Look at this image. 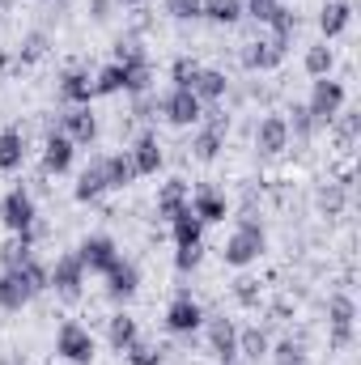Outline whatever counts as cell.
Returning <instances> with one entry per match:
<instances>
[{"instance_id": "cell-32", "label": "cell", "mask_w": 361, "mask_h": 365, "mask_svg": "<svg viewBox=\"0 0 361 365\" xmlns=\"http://www.w3.org/2000/svg\"><path fill=\"white\" fill-rule=\"evenodd\" d=\"M217 149H221V128H213V132H204V136L195 140V158H200V162H213Z\"/></svg>"}, {"instance_id": "cell-10", "label": "cell", "mask_w": 361, "mask_h": 365, "mask_svg": "<svg viewBox=\"0 0 361 365\" xmlns=\"http://www.w3.org/2000/svg\"><path fill=\"white\" fill-rule=\"evenodd\" d=\"M208 340H213V353H217L221 361H234V357H238V336H234L230 319H213V327H208Z\"/></svg>"}, {"instance_id": "cell-39", "label": "cell", "mask_w": 361, "mask_h": 365, "mask_svg": "<svg viewBox=\"0 0 361 365\" xmlns=\"http://www.w3.org/2000/svg\"><path fill=\"white\" fill-rule=\"evenodd\" d=\"M123 4H141V0H123Z\"/></svg>"}, {"instance_id": "cell-1", "label": "cell", "mask_w": 361, "mask_h": 365, "mask_svg": "<svg viewBox=\"0 0 361 365\" xmlns=\"http://www.w3.org/2000/svg\"><path fill=\"white\" fill-rule=\"evenodd\" d=\"M260 251H264V234H260V225H238V234L225 242V264H234V268H243V264H251V259H260Z\"/></svg>"}, {"instance_id": "cell-14", "label": "cell", "mask_w": 361, "mask_h": 365, "mask_svg": "<svg viewBox=\"0 0 361 365\" xmlns=\"http://www.w3.org/2000/svg\"><path fill=\"white\" fill-rule=\"evenodd\" d=\"M200 306L191 302V297H179L175 306H171V314H166V327L171 331H191V327H200Z\"/></svg>"}, {"instance_id": "cell-15", "label": "cell", "mask_w": 361, "mask_h": 365, "mask_svg": "<svg viewBox=\"0 0 361 365\" xmlns=\"http://www.w3.org/2000/svg\"><path fill=\"white\" fill-rule=\"evenodd\" d=\"M43 166L56 170V175L68 170V166H73V140H68V136H51V140H47V153H43Z\"/></svg>"}, {"instance_id": "cell-29", "label": "cell", "mask_w": 361, "mask_h": 365, "mask_svg": "<svg viewBox=\"0 0 361 365\" xmlns=\"http://www.w3.org/2000/svg\"><path fill=\"white\" fill-rule=\"evenodd\" d=\"M102 187H106V179H102V166H90V170L81 175V182H77V200H93Z\"/></svg>"}, {"instance_id": "cell-31", "label": "cell", "mask_w": 361, "mask_h": 365, "mask_svg": "<svg viewBox=\"0 0 361 365\" xmlns=\"http://www.w3.org/2000/svg\"><path fill=\"white\" fill-rule=\"evenodd\" d=\"M115 90H123V64L102 68V77H98V86H93V93H115Z\"/></svg>"}, {"instance_id": "cell-35", "label": "cell", "mask_w": 361, "mask_h": 365, "mask_svg": "<svg viewBox=\"0 0 361 365\" xmlns=\"http://www.w3.org/2000/svg\"><path fill=\"white\" fill-rule=\"evenodd\" d=\"M171 13L175 17H195L200 13V0H171Z\"/></svg>"}, {"instance_id": "cell-12", "label": "cell", "mask_w": 361, "mask_h": 365, "mask_svg": "<svg viewBox=\"0 0 361 365\" xmlns=\"http://www.w3.org/2000/svg\"><path fill=\"white\" fill-rule=\"evenodd\" d=\"M132 166H136V175H158V166H162V149H158L153 136H141V140H136V149H132Z\"/></svg>"}, {"instance_id": "cell-2", "label": "cell", "mask_w": 361, "mask_h": 365, "mask_svg": "<svg viewBox=\"0 0 361 365\" xmlns=\"http://www.w3.org/2000/svg\"><path fill=\"white\" fill-rule=\"evenodd\" d=\"M56 353H64L73 365H90L93 361V336L81 323H64L56 336Z\"/></svg>"}, {"instance_id": "cell-28", "label": "cell", "mask_w": 361, "mask_h": 365, "mask_svg": "<svg viewBox=\"0 0 361 365\" xmlns=\"http://www.w3.org/2000/svg\"><path fill=\"white\" fill-rule=\"evenodd\" d=\"M123 353H128V365H162V353L153 344H141V340H132Z\"/></svg>"}, {"instance_id": "cell-19", "label": "cell", "mask_w": 361, "mask_h": 365, "mask_svg": "<svg viewBox=\"0 0 361 365\" xmlns=\"http://www.w3.org/2000/svg\"><path fill=\"white\" fill-rule=\"evenodd\" d=\"M171 221H175V242H179V247H195V242H200V221H195L191 204L183 208L179 217H171Z\"/></svg>"}, {"instance_id": "cell-18", "label": "cell", "mask_w": 361, "mask_h": 365, "mask_svg": "<svg viewBox=\"0 0 361 365\" xmlns=\"http://www.w3.org/2000/svg\"><path fill=\"white\" fill-rule=\"evenodd\" d=\"M183 195H187V182L183 179H171L166 187H162V195H158V208H162V217H179L183 208Z\"/></svg>"}, {"instance_id": "cell-27", "label": "cell", "mask_w": 361, "mask_h": 365, "mask_svg": "<svg viewBox=\"0 0 361 365\" xmlns=\"http://www.w3.org/2000/svg\"><path fill=\"white\" fill-rule=\"evenodd\" d=\"M280 43H285V38H276V43H255V51H247V64H251V68H272V64L280 60Z\"/></svg>"}, {"instance_id": "cell-34", "label": "cell", "mask_w": 361, "mask_h": 365, "mask_svg": "<svg viewBox=\"0 0 361 365\" xmlns=\"http://www.w3.org/2000/svg\"><path fill=\"white\" fill-rule=\"evenodd\" d=\"M276 365H306V357H302L298 344H280L276 349Z\"/></svg>"}, {"instance_id": "cell-7", "label": "cell", "mask_w": 361, "mask_h": 365, "mask_svg": "<svg viewBox=\"0 0 361 365\" xmlns=\"http://www.w3.org/2000/svg\"><path fill=\"white\" fill-rule=\"evenodd\" d=\"M81 272H86V264H81L77 255H68V259H60V264H56L51 284H56L68 302H77V297H81Z\"/></svg>"}, {"instance_id": "cell-5", "label": "cell", "mask_w": 361, "mask_h": 365, "mask_svg": "<svg viewBox=\"0 0 361 365\" xmlns=\"http://www.w3.org/2000/svg\"><path fill=\"white\" fill-rule=\"evenodd\" d=\"M30 297H34V289H30V280H26L21 268H13V272L0 276V306H4V310H21Z\"/></svg>"}, {"instance_id": "cell-4", "label": "cell", "mask_w": 361, "mask_h": 365, "mask_svg": "<svg viewBox=\"0 0 361 365\" xmlns=\"http://www.w3.org/2000/svg\"><path fill=\"white\" fill-rule=\"evenodd\" d=\"M0 221H4L13 234H30V225H34V200H30L21 187L9 191L4 204H0Z\"/></svg>"}, {"instance_id": "cell-3", "label": "cell", "mask_w": 361, "mask_h": 365, "mask_svg": "<svg viewBox=\"0 0 361 365\" xmlns=\"http://www.w3.org/2000/svg\"><path fill=\"white\" fill-rule=\"evenodd\" d=\"M340 106H345V86H340V81L319 77V81H315V93H310L306 115H310V119H336V115H340Z\"/></svg>"}, {"instance_id": "cell-6", "label": "cell", "mask_w": 361, "mask_h": 365, "mask_svg": "<svg viewBox=\"0 0 361 365\" xmlns=\"http://www.w3.org/2000/svg\"><path fill=\"white\" fill-rule=\"evenodd\" d=\"M353 314H357V306H353V297H332V344L336 349H345L349 340H353Z\"/></svg>"}, {"instance_id": "cell-30", "label": "cell", "mask_w": 361, "mask_h": 365, "mask_svg": "<svg viewBox=\"0 0 361 365\" xmlns=\"http://www.w3.org/2000/svg\"><path fill=\"white\" fill-rule=\"evenodd\" d=\"M64 98H73V102H90V98H93V86H90V77H81V73H73V77L64 81Z\"/></svg>"}, {"instance_id": "cell-25", "label": "cell", "mask_w": 361, "mask_h": 365, "mask_svg": "<svg viewBox=\"0 0 361 365\" xmlns=\"http://www.w3.org/2000/svg\"><path fill=\"white\" fill-rule=\"evenodd\" d=\"M332 60H336V56H332V47H327V43H319V47H310V51H306V73H310V77H327V73H332Z\"/></svg>"}, {"instance_id": "cell-20", "label": "cell", "mask_w": 361, "mask_h": 365, "mask_svg": "<svg viewBox=\"0 0 361 365\" xmlns=\"http://www.w3.org/2000/svg\"><path fill=\"white\" fill-rule=\"evenodd\" d=\"M319 26H323V34H327V38H336V34H340V30L349 26V4H345V0H332V4L323 9Z\"/></svg>"}, {"instance_id": "cell-33", "label": "cell", "mask_w": 361, "mask_h": 365, "mask_svg": "<svg viewBox=\"0 0 361 365\" xmlns=\"http://www.w3.org/2000/svg\"><path fill=\"white\" fill-rule=\"evenodd\" d=\"M213 21H238V0H208V9H204Z\"/></svg>"}, {"instance_id": "cell-38", "label": "cell", "mask_w": 361, "mask_h": 365, "mask_svg": "<svg viewBox=\"0 0 361 365\" xmlns=\"http://www.w3.org/2000/svg\"><path fill=\"white\" fill-rule=\"evenodd\" d=\"M323 208H327V212H336V208H340V191H336V187H327V191H323Z\"/></svg>"}, {"instance_id": "cell-8", "label": "cell", "mask_w": 361, "mask_h": 365, "mask_svg": "<svg viewBox=\"0 0 361 365\" xmlns=\"http://www.w3.org/2000/svg\"><path fill=\"white\" fill-rule=\"evenodd\" d=\"M77 259H81L86 268H93V272H111V268L119 264V255H115V247H111L106 238H86Z\"/></svg>"}, {"instance_id": "cell-36", "label": "cell", "mask_w": 361, "mask_h": 365, "mask_svg": "<svg viewBox=\"0 0 361 365\" xmlns=\"http://www.w3.org/2000/svg\"><path fill=\"white\" fill-rule=\"evenodd\" d=\"M200 264V242L195 247H179V268L187 272V268H195Z\"/></svg>"}, {"instance_id": "cell-21", "label": "cell", "mask_w": 361, "mask_h": 365, "mask_svg": "<svg viewBox=\"0 0 361 365\" xmlns=\"http://www.w3.org/2000/svg\"><path fill=\"white\" fill-rule=\"evenodd\" d=\"M93 132H98V123H93V115L86 110V106L68 115V140H77V145H90Z\"/></svg>"}, {"instance_id": "cell-22", "label": "cell", "mask_w": 361, "mask_h": 365, "mask_svg": "<svg viewBox=\"0 0 361 365\" xmlns=\"http://www.w3.org/2000/svg\"><path fill=\"white\" fill-rule=\"evenodd\" d=\"M106 340H111V349H119V353H123V349L136 340V323H132L128 314H115V319H111V331H106Z\"/></svg>"}, {"instance_id": "cell-16", "label": "cell", "mask_w": 361, "mask_h": 365, "mask_svg": "<svg viewBox=\"0 0 361 365\" xmlns=\"http://www.w3.org/2000/svg\"><path fill=\"white\" fill-rule=\"evenodd\" d=\"M21 158H26V140H21V132H0V170H17L21 166Z\"/></svg>"}, {"instance_id": "cell-26", "label": "cell", "mask_w": 361, "mask_h": 365, "mask_svg": "<svg viewBox=\"0 0 361 365\" xmlns=\"http://www.w3.org/2000/svg\"><path fill=\"white\" fill-rule=\"evenodd\" d=\"M191 212H195V221H200V225H204V221H225V204H221L217 195H208V191L195 200V208H191Z\"/></svg>"}, {"instance_id": "cell-24", "label": "cell", "mask_w": 361, "mask_h": 365, "mask_svg": "<svg viewBox=\"0 0 361 365\" xmlns=\"http://www.w3.org/2000/svg\"><path fill=\"white\" fill-rule=\"evenodd\" d=\"M106 276H111V297H132L136 293V272L128 264H115Z\"/></svg>"}, {"instance_id": "cell-40", "label": "cell", "mask_w": 361, "mask_h": 365, "mask_svg": "<svg viewBox=\"0 0 361 365\" xmlns=\"http://www.w3.org/2000/svg\"><path fill=\"white\" fill-rule=\"evenodd\" d=\"M221 365H234V361H221Z\"/></svg>"}, {"instance_id": "cell-11", "label": "cell", "mask_w": 361, "mask_h": 365, "mask_svg": "<svg viewBox=\"0 0 361 365\" xmlns=\"http://www.w3.org/2000/svg\"><path fill=\"white\" fill-rule=\"evenodd\" d=\"M255 140H260L264 153H280V149L289 145V123H285L280 115H272V119L260 123V136H255Z\"/></svg>"}, {"instance_id": "cell-37", "label": "cell", "mask_w": 361, "mask_h": 365, "mask_svg": "<svg viewBox=\"0 0 361 365\" xmlns=\"http://www.w3.org/2000/svg\"><path fill=\"white\" fill-rule=\"evenodd\" d=\"M191 77H195V64L179 60V64H175V81H179V90H187V86H191Z\"/></svg>"}, {"instance_id": "cell-13", "label": "cell", "mask_w": 361, "mask_h": 365, "mask_svg": "<svg viewBox=\"0 0 361 365\" xmlns=\"http://www.w3.org/2000/svg\"><path fill=\"white\" fill-rule=\"evenodd\" d=\"M98 166H102L106 187H128V182L136 179V166H132L128 153H115V158H106V162H98Z\"/></svg>"}, {"instance_id": "cell-9", "label": "cell", "mask_w": 361, "mask_h": 365, "mask_svg": "<svg viewBox=\"0 0 361 365\" xmlns=\"http://www.w3.org/2000/svg\"><path fill=\"white\" fill-rule=\"evenodd\" d=\"M166 115H171V123H195L200 119V98L191 90H175L166 98Z\"/></svg>"}, {"instance_id": "cell-23", "label": "cell", "mask_w": 361, "mask_h": 365, "mask_svg": "<svg viewBox=\"0 0 361 365\" xmlns=\"http://www.w3.org/2000/svg\"><path fill=\"white\" fill-rule=\"evenodd\" d=\"M238 353H243L247 361H260V357H268V336H264L260 327L243 331V336H238Z\"/></svg>"}, {"instance_id": "cell-17", "label": "cell", "mask_w": 361, "mask_h": 365, "mask_svg": "<svg viewBox=\"0 0 361 365\" xmlns=\"http://www.w3.org/2000/svg\"><path fill=\"white\" fill-rule=\"evenodd\" d=\"M187 90L195 93L200 102H204V98H221V93H225V77H221V73H213V68H195V77H191V86H187Z\"/></svg>"}]
</instances>
